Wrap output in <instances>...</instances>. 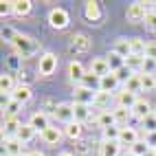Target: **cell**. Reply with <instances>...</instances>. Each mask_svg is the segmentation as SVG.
Returning a JSON list of instances; mask_svg holds the SVG:
<instances>
[{
  "instance_id": "6da1fadb",
  "label": "cell",
  "mask_w": 156,
  "mask_h": 156,
  "mask_svg": "<svg viewBox=\"0 0 156 156\" xmlns=\"http://www.w3.org/2000/svg\"><path fill=\"white\" fill-rule=\"evenodd\" d=\"M11 48H13V53L20 55V57H33L40 53V48H42V44L37 42L35 37H31L27 33H18L16 40L11 42Z\"/></svg>"
},
{
  "instance_id": "7a4b0ae2",
  "label": "cell",
  "mask_w": 156,
  "mask_h": 156,
  "mask_svg": "<svg viewBox=\"0 0 156 156\" xmlns=\"http://www.w3.org/2000/svg\"><path fill=\"white\" fill-rule=\"evenodd\" d=\"M145 16H147V2H141V0L128 5V9H126V18H128V22H132V24L145 22Z\"/></svg>"
},
{
  "instance_id": "3957f363",
  "label": "cell",
  "mask_w": 156,
  "mask_h": 156,
  "mask_svg": "<svg viewBox=\"0 0 156 156\" xmlns=\"http://www.w3.org/2000/svg\"><path fill=\"white\" fill-rule=\"evenodd\" d=\"M57 70V55L55 53H42L37 62V73L40 77H51Z\"/></svg>"
},
{
  "instance_id": "277c9868",
  "label": "cell",
  "mask_w": 156,
  "mask_h": 156,
  "mask_svg": "<svg viewBox=\"0 0 156 156\" xmlns=\"http://www.w3.org/2000/svg\"><path fill=\"white\" fill-rule=\"evenodd\" d=\"M68 22H70V18H68V11H66V9H62V7L51 9V13H48V24L53 27V29L62 31V29L68 27Z\"/></svg>"
},
{
  "instance_id": "5b68a950",
  "label": "cell",
  "mask_w": 156,
  "mask_h": 156,
  "mask_svg": "<svg viewBox=\"0 0 156 156\" xmlns=\"http://www.w3.org/2000/svg\"><path fill=\"white\" fill-rule=\"evenodd\" d=\"M62 136H64V130H59L55 126H51L48 130H44L42 134H40V141H42L44 145H48V147H57Z\"/></svg>"
},
{
  "instance_id": "8992f818",
  "label": "cell",
  "mask_w": 156,
  "mask_h": 156,
  "mask_svg": "<svg viewBox=\"0 0 156 156\" xmlns=\"http://www.w3.org/2000/svg\"><path fill=\"white\" fill-rule=\"evenodd\" d=\"M73 97H75V101L73 103H81V106H92V101H95V90H90L86 86H75V90H73Z\"/></svg>"
},
{
  "instance_id": "52a82bcc",
  "label": "cell",
  "mask_w": 156,
  "mask_h": 156,
  "mask_svg": "<svg viewBox=\"0 0 156 156\" xmlns=\"http://www.w3.org/2000/svg\"><path fill=\"white\" fill-rule=\"evenodd\" d=\"M132 114H134V119L143 121V119H147L150 114H154V108H152V103L145 97H139L136 103H134V108H132Z\"/></svg>"
},
{
  "instance_id": "ba28073f",
  "label": "cell",
  "mask_w": 156,
  "mask_h": 156,
  "mask_svg": "<svg viewBox=\"0 0 156 156\" xmlns=\"http://www.w3.org/2000/svg\"><path fill=\"white\" fill-rule=\"evenodd\" d=\"M29 126L33 128L35 132H40V134H42L44 130H48V128H51L48 112H42V110H40V112H33V114H31V119H29Z\"/></svg>"
},
{
  "instance_id": "9c48e42d",
  "label": "cell",
  "mask_w": 156,
  "mask_h": 156,
  "mask_svg": "<svg viewBox=\"0 0 156 156\" xmlns=\"http://www.w3.org/2000/svg\"><path fill=\"white\" fill-rule=\"evenodd\" d=\"M53 117H55L57 121H62L64 126H68V123L75 121V106H73V103H59Z\"/></svg>"
},
{
  "instance_id": "30bf717a",
  "label": "cell",
  "mask_w": 156,
  "mask_h": 156,
  "mask_svg": "<svg viewBox=\"0 0 156 156\" xmlns=\"http://www.w3.org/2000/svg\"><path fill=\"white\" fill-rule=\"evenodd\" d=\"M90 44H92V40L86 33H75L70 37V51H75V53H88Z\"/></svg>"
},
{
  "instance_id": "8fae6325",
  "label": "cell",
  "mask_w": 156,
  "mask_h": 156,
  "mask_svg": "<svg viewBox=\"0 0 156 156\" xmlns=\"http://www.w3.org/2000/svg\"><path fill=\"white\" fill-rule=\"evenodd\" d=\"M112 103H117V101H114V95H112V92H103V90H97V92H95L92 108H97V110H101V112H106V110H110Z\"/></svg>"
},
{
  "instance_id": "7c38bea8",
  "label": "cell",
  "mask_w": 156,
  "mask_h": 156,
  "mask_svg": "<svg viewBox=\"0 0 156 156\" xmlns=\"http://www.w3.org/2000/svg\"><path fill=\"white\" fill-rule=\"evenodd\" d=\"M141 139H139V130L136 128H130V126H126V128H121V134H119V143H121V147H132L134 143H139Z\"/></svg>"
},
{
  "instance_id": "4fadbf2b",
  "label": "cell",
  "mask_w": 156,
  "mask_h": 156,
  "mask_svg": "<svg viewBox=\"0 0 156 156\" xmlns=\"http://www.w3.org/2000/svg\"><path fill=\"white\" fill-rule=\"evenodd\" d=\"M88 73H92V75H97V77H106V75H110L112 70H110V64H108L106 57H92Z\"/></svg>"
},
{
  "instance_id": "5bb4252c",
  "label": "cell",
  "mask_w": 156,
  "mask_h": 156,
  "mask_svg": "<svg viewBox=\"0 0 156 156\" xmlns=\"http://www.w3.org/2000/svg\"><path fill=\"white\" fill-rule=\"evenodd\" d=\"M22 128V123L18 119H2V141L18 139V132Z\"/></svg>"
},
{
  "instance_id": "9a60e30c",
  "label": "cell",
  "mask_w": 156,
  "mask_h": 156,
  "mask_svg": "<svg viewBox=\"0 0 156 156\" xmlns=\"http://www.w3.org/2000/svg\"><path fill=\"white\" fill-rule=\"evenodd\" d=\"M11 99L24 106V103H29L31 99H33V90H31L29 84H18V86L13 88V92H11Z\"/></svg>"
},
{
  "instance_id": "2e32d148",
  "label": "cell",
  "mask_w": 156,
  "mask_h": 156,
  "mask_svg": "<svg viewBox=\"0 0 156 156\" xmlns=\"http://www.w3.org/2000/svg\"><path fill=\"white\" fill-rule=\"evenodd\" d=\"M112 117H114V123H117L119 128H126L128 123H130V119L134 117V114H132V110H130V108L114 106V108H112Z\"/></svg>"
},
{
  "instance_id": "e0dca14e",
  "label": "cell",
  "mask_w": 156,
  "mask_h": 156,
  "mask_svg": "<svg viewBox=\"0 0 156 156\" xmlns=\"http://www.w3.org/2000/svg\"><path fill=\"white\" fill-rule=\"evenodd\" d=\"M68 77H70V81H75V84L79 86L81 81H84V77H86V68H84V64L73 59L70 64H68Z\"/></svg>"
},
{
  "instance_id": "ac0fdd59",
  "label": "cell",
  "mask_w": 156,
  "mask_h": 156,
  "mask_svg": "<svg viewBox=\"0 0 156 156\" xmlns=\"http://www.w3.org/2000/svg\"><path fill=\"white\" fill-rule=\"evenodd\" d=\"M136 95H132V92H128V90H117V95H114V106H121V108H134V103H136Z\"/></svg>"
},
{
  "instance_id": "d6986e66",
  "label": "cell",
  "mask_w": 156,
  "mask_h": 156,
  "mask_svg": "<svg viewBox=\"0 0 156 156\" xmlns=\"http://www.w3.org/2000/svg\"><path fill=\"white\" fill-rule=\"evenodd\" d=\"M99 156H121V143L119 141H101Z\"/></svg>"
},
{
  "instance_id": "ffe728a7",
  "label": "cell",
  "mask_w": 156,
  "mask_h": 156,
  "mask_svg": "<svg viewBox=\"0 0 156 156\" xmlns=\"http://www.w3.org/2000/svg\"><path fill=\"white\" fill-rule=\"evenodd\" d=\"M22 141L20 139H9V141H2V156H20L22 154Z\"/></svg>"
},
{
  "instance_id": "44dd1931",
  "label": "cell",
  "mask_w": 156,
  "mask_h": 156,
  "mask_svg": "<svg viewBox=\"0 0 156 156\" xmlns=\"http://www.w3.org/2000/svg\"><path fill=\"white\" fill-rule=\"evenodd\" d=\"M84 16H86V20H90V22H99V20H101V7H99V2H92V0L84 2Z\"/></svg>"
},
{
  "instance_id": "7402d4cb",
  "label": "cell",
  "mask_w": 156,
  "mask_h": 156,
  "mask_svg": "<svg viewBox=\"0 0 156 156\" xmlns=\"http://www.w3.org/2000/svg\"><path fill=\"white\" fill-rule=\"evenodd\" d=\"M119 84H121V81L117 79V75H114V73H110V75L101 77L99 90H103V92H112V95H117V88H119Z\"/></svg>"
},
{
  "instance_id": "603a6c76",
  "label": "cell",
  "mask_w": 156,
  "mask_h": 156,
  "mask_svg": "<svg viewBox=\"0 0 156 156\" xmlns=\"http://www.w3.org/2000/svg\"><path fill=\"white\" fill-rule=\"evenodd\" d=\"M123 90L132 92V95L139 97V92H143V81H141V73H132V77L123 84Z\"/></svg>"
},
{
  "instance_id": "cb8c5ba5",
  "label": "cell",
  "mask_w": 156,
  "mask_h": 156,
  "mask_svg": "<svg viewBox=\"0 0 156 156\" xmlns=\"http://www.w3.org/2000/svg\"><path fill=\"white\" fill-rule=\"evenodd\" d=\"M62 130H64V136H68L70 141H79L81 134H84V126H81V123H77V121L68 123V126H64Z\"/></svg>"
},
{
  "instance_id": "d4e9b609",
  "label": "cell",
  "mask_w": 156,
  "mask_h": 156,
  "mask_svg": "<svg viewBox=\"0 0 156 156\" xmlns=\"http://www.w3.org/2000/svg\"><path fill=\"white\" fill-rule=\"evenodd\" d=\"M112 51H114L117 55H121L123 59H128V57L132 55V48H130V40H128V37H119L117 42H114Z\"/></svg>"
},
{
  "instance_id": "484cf974",
  "label": "cell",
  "mask_w": 156,
  "mask_h": 156,
  "mask_svg": "<svg viewBox=\"0 0 156 156\" xmlns=\"http://www.w3.org/2000/svg\"><path fill=\"white\" fill-rule=\"evenodd\" d=\"M31 9H33V2H31V0H13V16L24 18V16L31 13Z\"/></svg>"
},
{
  "instance_id": "4316f807",
  "label": "cell",
  "mask_w": 156,
  "mask_h": 156,
  "mask_svg": "<svg viewBox=\"0 0 156 156\" xmlns=\"http://www.w3.org/2000/svg\"><path fill=\"white\" fill-rule=\"evenodd\" d=\"M95 123H97V128H101V130H106L110 126H117V123H114V117H112V110L99 112L97 117H95Z\"/></svg>"
},
{
  "instance_id": "83f0119b",
  "label": "cell",
  "mask_w": 156,
  "mask_h": 156,
  "mask_svg": "<svg viewBox=\"0 0 156 156\" xmlns=\"http://www.w3.org/2000/svg\"><path fill=\"white\" fill-rule=\"evenodd\" d=\"M16 86H18V84L13 81V75H9V73L0 75V92H2V95H11Z\"/></svg>"
},
{
  "instance_id": "f1b7e54d",
  "label": "cell",
  "mask_w": 156,
  "mask_h": 156,
  "mask_svg": "<svg viewBox=\"0 0 156 156\" xmlns=\"http://www.w3.org/2000/svg\"><path fill=\"white\" fill-rule=\"evenodd\" d=\"M126 66H128L132 73H143L145 57H143V55H130V57L126 59Z\"/></svg>"
},
{
  "instance_id": "f546056e",
  "label": "cell",
  "mask_w": 156,
  "mask_h": 156,
  "mask_svg": "<svg viewBox=\"0 0 156 156\" xmlns=\"http://www.w3.org/2000/svg\"><path fill=\"white\" fill-rule=\"evenodd\" d=\"M73 106H75V121L84 126L90 119V106H81V103H73Z\"/></svg>"
},
{
  "instance_id": "4dcf8cb0",
  "label": "cell",
  "mask_w": 156,
  "mask_h": 156,
  "mask_svg": "<svg viewBox=\"0 0 156 156\" xmlns=\"http://www.w3.org/2000/svg\"><path fill=\"white\" fill-rule=\"evenodd\" d=\"M106 59H108V64H110V70H112V73H117L119 68L126 66V59H123L121 55H117L114 51H110V53L106 55Z\"/></svg>"
},
{
  "instance_id": "1f68e13d",
  "label": "cell",
  "mask_w": 156,
  "mask_h": 156,
  "mask_svg": "<svg viewBox=\"0 0 156 156\" xmlns=\"http://www.w3.org/2000/svg\"><path fill=\"white\" fill-rule=\"evenodd\" d=\"M20 108H22V103H18V101L11 99V101L2 108V119H16V114L20 112Z\"/></svg>"
},
{
  "instance_id": "d6a6232c",
  "label": "cell",
  "mask_w": 156,
  "mask_h": 156,
  "mask_svg": "<svg viewBox=\"0 0 156 156\" xmlns=\"http://www.w3.org/2000/svg\"><path fill=\"white\" fill-rule=\"evenodd\" d=\"M35 134H37V132L31 128L29 123H22V128H20V132H18V139L22 141V143H31V141L35 139Z\"/></svg>"
},
{
  "instance_id": "836d02e7",
  "label": "cell",
  "mask_w": 156,
  "mask_h": 156,
  "mask_svg": "<svg viewBox=\"0 0 156 156\" xmlns=\"http://www.w3.org/2000/svg\"><path fill=\"white\" fill-rule=\"evenodd\" d=\"M130 48H132V55H143V57H145L147 42H143L141 37H130Z\"/></svg>"
},
{
  "instance_id": "e575fe53",
  "label": "cell",
  "mask_w": 156,
  "mask_h": 156,
  "mask_svg": "<svg viewBox=\"0 0 156 156\" xmlns=\"http://www.w3.org/2000/svg\"><path fill=\"white\" fill-rule=\"evenodd\" d=\"M99 84H101V77H97V75H92V73H86V77H84V81H81V86H86V88H90V90H99Z\"/></svg>"
},
{
  "instance_id": "d590c367",
  "label": "cell",
  "mask_w": 156,
  "mask_h": 156,
  "mask_svg": "<svg viewBox=\"0 0 156 156\" xmlns=\"http://www.w3.org/2000/svg\"><path fill=\"white\" fill-rule=\"evenodd\" d=\"M141 81H143V90H145V92H154V90H156V75L141 73Z\"/></svg>"
},
{
  "instance_id": "8d00e7d4",
  "label": "cell",
  "mask_w": 156,
  "mask_h": 156,
  "mask_svg": "<svg viewBox=\"0 0 156 156\" xmlns=\"http://www.w3.org/2000/svg\"><path fill=\"white\" fill-rule=\"evenodd\" d=\"M103 134V141H119V134H121V128L119 126H110L106 130H101Z\"/></svg>"
},
{
  "instance_id": "74e56055",
  "label": "cell",
  "mask_w": 156,
  "mask_h": 156,
  "mask_svg": "<svg viewBox=\"0 0 156 156\" xmlns=\"http://www.w3.org/2000/svg\"><path fill=\"white\" fill-rule=\"evenodd\" d=\"M150 150H152V147L147 145V141L143 139V141H139V143H134V145H132V147H130L128 152H132V154H136V156H145V154H147Z\"/></svg>"
},
{
  "instance_id": "f35d334b",
  "label": "cell",
  "mask_w": 156,
  "mask_h": 156,
  "mask_svg": "<svg viewBox=\"0 0 156 156\" xmlns=\"http://www.w3.org/2000/svg\"><path fill=\"white\" fill-rule=\"evenodd\" d=\"M141 126H143L145 134H154V132H156V114H150L147 119H143Z\"/></svg>"
},
{
  "instance_id": "ab89813d",
  "label": "cell",
  "mask_w": 156,
  "mask_h": 156,
  "mask_svg": "<svg viewBox=\"0 0 156 156\" xmlns=\"http://www.w3.org/2000/svg\"><path fill=\"white\" fill-rule=\"evenodd\" d=\"M114 75H117V79L121 81V84H126V81H128V79L132 77V70H130L128 66H123V68H119L117 73H114Z\"/></svg>"
},
{
  "instance_id": "60d3db41",
  "label": "cell",
  "mask_w": 156,
  "mask_h": 156,
  "mask_svg": "<svg viewBox=\"0 0 156 156\" xmlns=\"http://www.w3.org/2000/svg\"><path fill=\"white\" fill-rule=\"evenodd\" d=\"M9 13H13V2H9V0H2L0 2V16H9Z\"/></svg>"
},
{
  "instance_id": "b9f144b4",
  "label": "cell",
  "mask_w": 156,
  "mask_h": 156,
  "mask_svg": "<svg viewBox=\"0 0 156 156\" xmlns=\"http://www.w3.org/2000/svg\"><path fill=\"white\" fill-rule=\"evenodd\" d=\"M145 27L150 31H156V13L154 11H147V16H145Z\"/></svg>"
},
{
  "instance_id": "7bdbcfd3",
  "label": "cell",
  "mask_w": 156,
  "mask_h": 156,
  "mask_svg": "<svg viewBox=\"0 0 156 156\" xmlns=\"http://www.w3.org/2000/svg\"><path fill=\"white\" fill-rule=\"evenodd\" d=\"M143 73H147V75H156V59H147V57H145Z\"/></svg>"
},
{
  "instance_id": "ee69618b",
  "label": "cell",
  "mask_w": 156,
  "mask_h": 156,
  "mask_svg": "<svg viewBox=\"0 0 156 156\" xmlns=\"http://www.w3.org/2000/svg\"><path fill=\"white\" fill-rule=\"evenodd\" d=\"M88 141H84V139H79V141H75V150L79 152V154H88L90 152V147H88Z\"/></svg>"
},
{
  "instance_id": "f6af8a7d",
  "label": "cell",
  "mask_w": 156,
  "mask_h": 156,
  "mask_svg": "<svg viewBox=\"0 0 156 156\" xmlns=\"http://www.w3.org/2000/svg\"><path fill=\"white\" fill-rule=\"evenodd\" d=\"M16 35H18V33H16L13 29H9V27H5V29H2V40H5V42L11 44L13 40H16Z\"/></svg>"
},
{
  "instance_id": "bcb514c9",
  "label": "cell",
  "mask_w": 156,
  "mask_h": 156,
  "mask_svg": "<svg viewBox=\"0 0 156 156\" xmlns=\"http://www.w3.org/2000/svg\"><path fill=\"white\" fill-rule=\"evenodd\" d=\"M145 57H147V59H156V42L147 44V48H145Z\"/></svg>"
},
{
  "instance_id": "7dc6e473",
  "label": "cell",
  "mask_w": 156,
  "mask_h": 156,
  "mask_svg": "<svg viewBox=\"0 0 156 156\" xmlns=\"http://www.w3.org/2000/svg\"><path fill=\"white\" fill-rule=\"evenodd\" d=\"M9 101H11V95H2V97H0V103H2V108L7 106Z\"/></svg>"
},
{
  "instance_id": "c3c4849f",
  "label": "cell",
  "mask_w": 156,
  "mask_h": 156,
  "mask_svg": "<svg viewBox=\"0 0 156 156\" xmlns=\"http://www.w3.org/2000/svg\"><path fill=\"white\" fill-rule=\"evenodd\" d=\"M147 11H154L156 13V0H154V2H147Z\"/></svg>"
},
{
  "instance_id": "681fc988",
  "label": "cell",
  "mask_w": 156,
  "mask_h": 156,
  "mask_svg": "<svg viewBox=\"0 0 156 156\" xmlns=\"http://www.w3.org/2000/svg\"><path fill=\"white\" fill-rule=\"evenodd\" d=\"M27 156H44V152H40V150H33V152H29Z\"/></svg>"
},
{
  "instance_id": "f907efd6",
  "label": "cell",
  "mask_w": 156,
  "mask_h": 156,
  "mask_svg": "<svg viewBox=\"0 0 156 156\" xmlns=\"http://www.w3.org/2000/svg\"><path fill=\"white\" fill-rule=\"evenodd\" d=\"M57 156H75V154H73V152H59Z\"/></svg>"
},
{
  "instance_id": "816d5d0a",
  "label": "cell",
  "mask_w": 156,
  "mask_h": 156,
  "mask_svg": "<svg viewBox=\"0 0 156 156\" xmlns=\"http://www.w3.org/2000/svg\"><path fill=\"white\" fill-rule=\"evenodd\" d=\"M145 156H156V150H150V152L145 154Z\"/></svg>"
},
{
  "instance_id": "f5cc1de1",
  "label": "cell",
  "mask_w": 156,
  "mask_h": 156,
  "mask_svg": "<svg viewBox=\"0 0 156 156\" xmlns=\"http://www.w3.org/2000/svg\"><path fill=\"white\" fill-rule=\"evenodd\" d=\"M126 156H136V154H132V152H128V154H126Z\"/></svg>"
},
{
  "instance_id": "db71d44e",
  "label": "cell",
  "mask_w": 156,
  "mask_h": 156,
  "mask_svg": "<svg viewBox=\"0 0 156 156\" xmlns=\"http://www.w3.org/2000/svg\"><path fill=\"white\" fill-rule=\"evenodd\" d=\"M154 114H156V106H154Z\"/></svg>"
}]
</instances>
